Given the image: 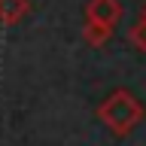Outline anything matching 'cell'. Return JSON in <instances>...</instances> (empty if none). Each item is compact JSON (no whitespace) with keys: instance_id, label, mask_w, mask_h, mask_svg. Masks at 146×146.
I'll use <instances>...</instances> for the list:
<instances>
[{"instance_id":"cell-1","label":"cell","mask_w":146,"mask_h":146,"mask_svg":"<svg viewBox=\"0 0 146 146\" xmlns=\"http://www.w3.org/2000/svg\"><path fill=\"white\" fill-rule=\"evenodd\" d=\"M98 119L110 128L113 137H128L131 131H137V125H143L146 107L134 91L116 88L98 104Z\"/></svg>"},{"instance_id":"cell-2","label":"cell","mask_w":146,"mask_h":146,"mask_svg":"<svg viewBox=\"0 0 146 146\" xmlns=\"http://www.w3.org/2000/svg\"><path fill=\"white\" fill-rule=\"evenodd\" d=\"M85 21L116 27L122 21V3L119 0H88L85 3Z\"/></svg>"},{"instance_id":"cell-3","label":"cell","mask_w":146,"mask_h":146,"mask_svg":"<svg viewBox=\"0 0 146 146\" xmlns=\"http://www.w3.org/2000/svg\"><path fill=\"white\" fill-rule=\"evenodd\" d=\"M31 12V0H0V25H18Z\"/></svg>"},{"instance_id":"cell-4","label":"cell","mask_w":146,"mask_h":146,"mask_svg":"<svg viewBox=\"0 0 146 146\" xmlns=\"http://www.w3.org/2000/svg\"><path fill=\"white\" fill-rule=\"evenodd\" d=\"M110 36H113V27H110V25L85 21V27H82V40H85V46H94V49L107 46V43H110Z\"/></svg>"},{"instance_id":"cell-5","label":"cell","mask_w":146,"mask_h":146,"mask_svg":"<svg viewBox=\"0 0 146 146\" xmlns=\"http://www.w3.org/2000/svg\"><path fill=\"white\" fill-rule=\"evenodd\" d=\"M131 46H134L137 52H146V15H140L134 21V27H131Z\"/></svg>"},{"instance_id":"cell-6","label":"cell","mask_w":146,"mask_h":146,"mask_svg":"<svg viewBox=\"0 0 146 146\" xmlns=\"http://www.w3.org/2000/svg\"><path fill=\"white\" fill-rule=\"evenodd\" d=\"M143 15H146V9H143Z\"/></svg>"}]
</instances>
